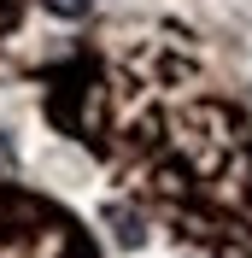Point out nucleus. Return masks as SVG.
<instances>
[{
  "label": "nucleus",
  "mask_w": 252,
  "mask_h": 258,
  "mask_svg": "<svg viewBox=\"0 0 252 258\" xmlns=\"http://www.w3.org/2000/svg\"><path fill=\"white\" fill-rule=\"evenodd\" d=\"M106 235L123 246V252H141V246H147V223L129 206H106Z\"/></svg>",
  "instance_id": "nucleus-1"
},
{
  "label": "nucleus",
  "mask_w": 252,
  "mask_h": 258,
  "mask_svg": "<svg viewBox=\"0 0 252 258\" xmlns=\"http://www.w3.org/2000/svg\"><path fill=\"white\" fill-rule=\"evenodd\" d=\"M41 6H47L53 18H88L94 12V0H41Z\"/></svg>",
  "instance_id": "nucleus-2"
}]
</instances>
